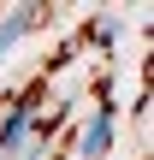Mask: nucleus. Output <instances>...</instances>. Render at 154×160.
<instances>
[{
    "mask_svg": "<svg viewBox=\"0 0 154 160\" xmlns=\"http://www.w3.org/2000/svg\"><path fill=\"white\" fill-rule=\"evenodd\" d=\"M36 95H42V83H30V89L12 101V113L0 119V148H6V154L24 142V131H30V119H36Z\"/></svg>",
    "mask_w": 154,
    "mask_h": 160,
    "instance_id": "f257e3e1",
    "label": "nucleus"
},
{
    "mask_svg": "<svg viewBox=\"0 0 154 160\" xmlns=\"http://www.w3.org/2000/svg\"><path fill=\"white\" fill-rule=\"evenodd\" d=\"M107 137H113V119H107V107H101V119L83 131V160H95L101 148H107Z\"/></svg>",
    "mask_w": 154,
    "mask_h": 160,
    "instance_id": "f03ea898",
    "label": "nucleus"
}]
</instances>
